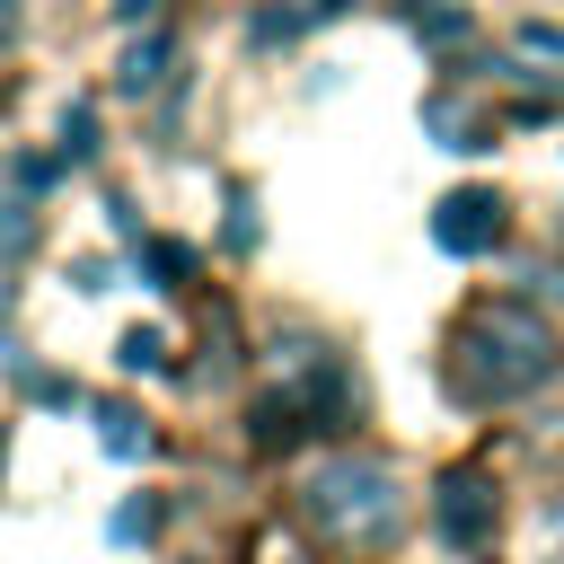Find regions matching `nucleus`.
<instances>
[{
  "label": "nucleus",
  "mask_w": 564,
  "mask_h": 564,
  "mask_svg": "<svg viewBox=\"0 0 564 564\" xmlns=\"http://www.w3.org/2000/svg\"><path fill=\"white\" fill-rule=\"evenodd\" d=\"M546 379H555V335L520 300H485L449 335V388L467 405H511V397H538Z\"/></svg>",
  "instance_id": "1"
},
{
  "label": "nucleus",
  "mask_w": 564,
  "mask_h": 564,
  "mask_svg": "<svg viewBox=\"0 0 564 564\" xmlns=\"http://www.w3.org/2000/svg\"><path fill=\"white\" fill-rule=\"evenodd\" d=\"M300 511L317 538L335 546H388L397 520H405V494H397V467L388 458H361V449H335L300 476Z\"/></svg>",
  "instance_id": "2"
},
{
  "label": "nucleus",
  "mask_w": 564,
  "mask_h": 564,
  "mask_svg": "<svg viewBox=\"0 0 564 564\" xmlns=\"http://www.w3.org/2000/svg\"><path fill=\"white\" fill-rule=\"evenodd\" d=\"M502 229H511V212H502L494 185H467V194H441L432 203V247L441 256H494Z\"/></svg>",
  "instance_id": "3"
},
{
  "label": "nucleus",
  "mask_w": 564,
  "mask_h": 564,
  "mask_svg": "<svg viewBox=\"0 0 564 564\" xmlns=\"http://www.w3.org/2000/svg\"><path fill=\"white\" fill-rule=\"evenodd\" d=\"M441 538L449 546H485L494 538V485L485 476H441Z\"/></svg>",
  "instance_id": "4"
},
{
  "label": "nucleus",
  "mask_w": 564,
  "mask_h": 564,
  "mask_svg": "<svg viewBox=\"0 0 564 564\" xmlns=\"http://www.w3.org/2000/svg\"><path fill=\"white\" fill-rule=\"evenodd\" d=\"M167 62H176V44H167V35H141V44L115 62V88H123V97H150V88L167 79Z\"/></svg>",
  "instance_id": "5"
},
{
  "label": "nucleus",
  "mask_w": 564,
  "mask_h": 564,
  "mask_svg": "<svg viewBox=\"0 0 564 564\" xmlns=\"http://www.w3.org/2000/svg\"><path fill=\"white\" fill-rule=\"evenodd\" d=\"M26 247H35V203H26L18 185H0V273L26 264Z\"/></svg>",
  "instance_id": "6"
},
{
  "label": "nucleus",
  "mask_w": 564,
  "mask_h": 564,
  "mask_svg": "<svg viewBox=\"0 0 564 564\" xmlns=\"http://www.w3.org/2000/svg\"><path fill=\"white\" fill-rule=\"evenodd\" d=\"M97 449H106V458H150L141 414H132V405H97Z\"/></svg>",
  "instance_id": "7"
},
{
  "label": "nucleus",
  "mask_w": 564,
  "mask_h": 564,
  "mask_svg": "<svg viewBox=\"0 0 564 564\" xmlns=\"http://www.w3.org/2000/svg\"><path fill=\"white\" fill-rule=\"evenodd\" d=\"M141 273H150L159 291H176V282L194 273V247H176V238H141Z\"/></svg>",
  "instance_id": "8"
},
{
  "label": "nucleus",
  "mask_w": 564,
  "mask_h": 564,
  "mask_svg": "<svg viewBox=\"0 0 564 564\" xmlns=\"http://www.w3.org/2000/svg\"><path fill=\"white\" fill-rule=\"evenodd\" d=\"M150 529H159V502H123V511L106 520V538H115V546H141Z\"/></svg>",
  "instance_id": "9"
},
{
  "label": "nucleus",
  "mask_w": 564,
  "mask_h": 564,
  "mask_svg": "<svg viewBox=\"0 0 564 564\" xmlns=\"http://www.w3.org/2000/svg\"><path fill=\"white\" fill-rule=\"evenodd\" d=\"M115 361H123V370H159V361H167V344H159V335H150V326H132V335H123V352H115Z\"/></svg>",
  "instance_id": "10"
},
{
  "label": "nucleus",
  "mask_w": 564,
  "mask_h": 564,
  "mask_svg": "<svg viewBox=\"0 0 564 564\" xmlns=\"http://www.w3.org/2000/svg\"><path fill=\"white\" fill-rule=\"evenodd\" d=\"M150 9H159V0H115V18H123V26H141Z\"/></svg>",
  "instance_id": "11"
},
{
  "label": "nucleus",
  "mask_w": 564,
  "mask_h": 564,
  "mask_svg": "<svg viewBox=\"0 0 564 564\" xmlns=\"http://www.w3.org/2000/svg\"><path fill=\"white\" fill-rule=\"evenodd\" d=\"M9 35H18V0H0V44H9Z\"/></svg>",
  "instance_id": "12"
},
{
  "label": "nucleus",
  "mask_w": 564,
  "mask_h": 564,
  "mask_svg": "<svg viewBox=\"0 0 564 564\" xmlns=\"http://www.w3.org/2000/svg\"><path fill=\"white\" fill-rule=\"evenodd\" d=\"M273 564H291V555H273Z\"/></svg>",
  "instance_id": "13"
}]
</instances>
